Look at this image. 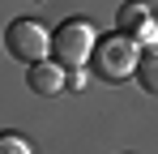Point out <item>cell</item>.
<instances>
[{
	"mask_svg": "<svg viewBox=\"0 0 158 154\" xmlns=\"http://www.w3.org/2000/svg\"><path fill=\"white\" fill-rule=\"evenodd\" d=\"M30 90L34 94H60L64 90V64H52V60H39V64H30Z\"/></svg>",
	"mask_w": 158,
	"mask_h": 154,
	"instance_id": "5",
	"label": "cell"
},
{
	"mask_svg": "<svg viewBox=\"0 0 158 154\" xmlns=\"http://www.w3.org/2000/svg\"><path fill=\"white\" fill-rule=\"evenodd\" d=\"M47 47H52L47 30L39 22H30V17H22V22H13L4 30V51H9L13 60H22V64H39V60L47 56Z\"/></svg>",
	"mask_w": 158,
	"mask_h": 154,
	"instance_id": "2",
	"label": "cell"
},
{
	"mask_svg": "<svg viewBox=\"0 0 158 154\" xmlns=\"http://www.w3.org/2000/svg\"><path fill=\"white\" fill-rule=\"evenodd\" d=\"M137 43H132L128 34H115V39H103V43H94V73L103 77V81H124V77L137 73Z\"/></svg>",
	"mask_w": 158,
	"mask_h": 154,
	"instance_id": "1",
	"label": "cell"
},
{
	"mask_svg": "<svg viewBox=\"0 0 158 154\" xmlns=\"http://www.w3.org/2000/svg\"><path fill=\"white\" fill-rule=\"evenodd\" d=\"M0 154H34V150H30L26 137H17V133H0Z\"/></svg>",
	"mask_w": 158,
	"mask_h": 154,
	"instance_id": "7",
	"label": "cell"
},
{
	"mask_svg": "<svg viewBox=\"0 0 158 154\" xmlns=\"http://www.w3.org/2000/svg\"><path fill=\"white\" fill-rule=\"evenodd\" d=\"M115 26H120V34H154V17H150V4H141V0H128V4H120V13H115Z\"/></svg>",
	"mask_w": 158,
	"mask_h": 154,
	"instance_id": "4",
	"label": "cell"
},
{
	"mask_svg": "<svg viewBox=\"0 0 158 154\" xmlns=\"http://www.w3.org/2000/svg\"><path fill=\"white\" fill-rule=\"evenodd\" d=\"M94 43H98V39H94V26L81 22V17L64 22V26L52 34V51L60 56V60H69L73 69H77V64H85V60L94 56Z\"/></svg>",
	"mask_w": 158,
	"mask_h": 154,
	"instance_id": "3",
	"label": "cell"
},
{
	"mask_svg": "<svg viewBox=\"0 0 158 154\" xmlns=\"http://www.w3.org/2000/svg\"><path fill=\"white\" fill-rule=\"evenodd\" d=\"M137 81L145 94H158V47H145L137 56Z\"/></svg>",
	"mask_w": 158,
	"mask_h": 154,
	"instance_id": "6",
	"label": "cell"
}]
</instances>
